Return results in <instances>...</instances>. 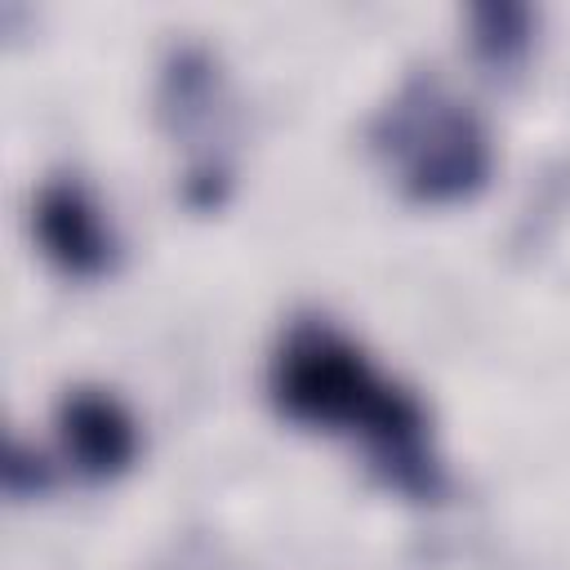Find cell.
Here are the masks:
<instances>
[{
	"label": "cell",
	"instance_id": "cell-1",
	"mask_svg": "<svg viewBox=\"0 0 570 570\" xmlns=\"http://www.w3.org/2000/svg\"><path fill=\"white\" fill-rule=\"evenodd\" d=\"M272 401L289 423L361 436L383 485L432 503L445 494V468L432 450V423L414 392L374 374L365 352L321 316L285 330L272 374Z\"/></svg>",
	"mask_w": 570,
	"mask_h": 570
},
{
	"label": "cell",
	"instance_id": "cell-2",
	"mask_svg": "<svg viewBox=\"0 0 570 570\" xmlns=\"http://www.w3.org/2000/svg\"><path fill=\"white\" fill-rule=\"evenodd\" d=\"M370 142L414 205H459L476 196L494 169L481 116L436 76H410L374 116Z\"/></svg>",
	"mask_w": 570,
	"mask_h": 570
},
{
	"label": "cell",
	"instance_id": "cell-3",
	"mask_svg": "<svg viewBox=\"0 0 570 570\" xmlns=\"http://www.w3.org/2000/svg\"><path fill=\"white\" fill-rule=\"evenodd\" d=\"M36 236L45 258L76 281H98L116 267V236L80 178H49L40 187Z\"/></svg>",
	"mask_w": 570,
	"mask_h": 570
},
{
	"label": "cell",
	"instance_id": "cell-4",
	"mask_svg": "<svg viewBox=\"0 0 570 570\" xmlns=\"http://www.w3.org/2000/svg\"><path fill=\"white\" fill-rule=\"evenodd\" d=\"M58 436L71 468L89 481L120 476L138 459V423L102 387H71L58 401Z\"/></svg>",
	"mask_w": 570,
	"mask_h": 570
},
{
	"label": "cell",
	"instance_id": "cell-5",
	"mask_svg": "<svg viewBox=\"0 0 570 570\" xmlns=\"http://www.w3.org/2000/svg\"><path fill=\"white\" fill-rule=\"evenodd\" d=\"M472 53L485 71H517L534 40V18L525 4H476L472 9Z\"/></svg>",
	"mask_w": 570,
	"mask_h": 570
},
{
	"label": "cell",
	"instance_id": "cell-6",
	"mask_svg": "<svg viewBox=\"0 0 570 570\" xmlns=\"http://www.w3.org/2000/svg\"><path fill=\"white\" fill-rule=\"evenodd\" d=\"M4 485H9V494H40L49 485V468L13 441L4 454Z\"/></svg>",
	"mask_w": 570,
	"mask_h": 570
}]
</instances>
